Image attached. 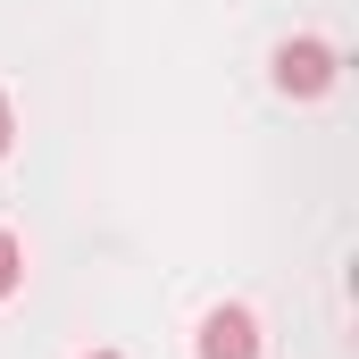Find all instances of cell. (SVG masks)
<instances>
[{
    "label": "cell",
    "mask_w": 359,
    "mask_h": 359,
    "mask_svg": "<svg viewBox=\"0 0 359 359\" xmlns=\"http://www.w3.org/2000/svg\"><path fill=\"white\" fill-rule=\"evenodd\" d=\"M92 359H117V351H92Z\"/></svg>",
    "instance_id": "5"
},
{
    "label": "cell",
    "mask_w": 359,
    "mask_h": 359,
    "mask_svg": "<svg viewBox=\"0 0 359 359\" xmlns=\"http://www.w3.org/2000/svg\"><path fill=\"white\" fill-rule=\"evenodd\" d=\"M17 276H25V251H17V234H8V226H0V301H8V292H17Z\"/></svg>",
    "instance_id": "3"
},
{
    "label": "cell",
    "mask_w": 359,
    "mask_h": 359,
    "mask_svg": "<svg viewBox=\"0 0 359 359\" xmlns=\"http://www.w3.org/2000/svg\"><path fill=\"white\" fill-rule=\"evenodd\" d=\"M276 84L292 92V100H318V92L334 84V50L326 42H284L276 50Z\"/></svg>",
    "instance_id": "1"
},
{
    "label": "cell",
    "mask_w": 359,
    "mask_h": 359,
    "mask_svg": "<svg viewBox=\"0 0 359 359\" xmlns=\"http://www.w3.org/2000/svg\"><path fill=\"white\" fill-rule=\"evenodd\" d=\"M201 359H259V318L251 309H209L201 318Z\"/></svg>",
    "instance_id": "2"
},
{
    "label": "cell",
    "mask_w": 359,
    "mask_h": 359,
    "mask_svg": "<svg viewBox=\"0 0 359 359\" xmlns=\"http://www.w3.org/2000/svg\"><path fill=\"white\" fill-rule=\"evenodd\" d=\"M8 134H17V117H8V92H0V151H8Z\"/></svg>",
    "instance_id": "4"
}]
</instances>
